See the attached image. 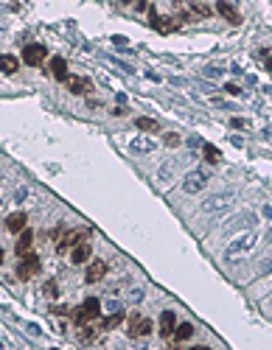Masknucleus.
<instances>
[{
    "mask_svg": "<svg viewBox=\"0 0 272 350\" xmlns=\"http://www.w3.org/2000/svg\"><path fill=\"white\" fill-rule=\"evenodd\" d=\"M140 297H143V292H140V289H132V294H129V300H132V303H140Z\"/></svg>",
    "mask_w": 272,
    "mask_h": 350,
    "instance_id": "27",
    "label": "nucleus"
},
{
    "mask_svg": "<svg viewBox=\"0 0 272 350\" xmlns=\"http://www.w3.org/2000/svg\"><path fill=\"white\" fill-rule=\"evenodd\" d=\"M45 294L51 297V300H57V297H59V286H57V280H48V283H45Z\"/></svg>",
    "mask_w": 272,
    "mask_h": 350,
    "instance_id": "25",
    "label": "nucleus"
},
{
    "mask_svg": "<svg viewBox=\"0 0 272 350\" xmlns=\"http://www.w3.org/2000/svg\"><path fill=\"white\" fill-rule=\"evenodd\" d=\"M264 216H267V219H272V207H264Z\"/></svg>",
    "mask_w": 272,
    "mask_h": 350,
    "instance_id": "29",
    "label": "nucleus"
},
{
    "mask_svg": "<svg viewBox=\"0 0 272 350\" xmlns=\"http://www.w3.org/2000/svg\"><path fill=\"white\" fill-rule=\"evenodd\" d=\"M87 236H90V230H87V227H81V230H70V233H62V236L57 238V252H59V255H65L68 249H73L76 244H81Z\"/></svg>",
    "mask_w": 272,
    "mask_h": 350,
    "instance_id": "2",
    "label": "nucleus"
},
{
    "mask_svg": "<svg viewBox=\"0 0 272 350\" xmlns=\"http://www.w3.org/2000/svg\"><path fill=\"white\" fill-rule=\"evenodd\" d=\"M121 3H137V0H121Z\"/></svg>",
    "mask_w": 272,
    "mask_h": 350,
    "instance_id": "31",
    "label": "nucleus"
},
{
    "mask_svg": "<svg viewBox=\"0 0 272 350\" xmlns=\"http://www.w3.org/2000/svg\"><path fill=\"white\" fill-rule=\"evenodd\" d=\"M17 68H20V59L17 56H12V54H3V56H0V70H3V73L12 76V73H17Z\"/></svg>",
    "mask_w": 272,
    "mask_h": 350,
    "instance_id": "19",
    "label": "nucleus"
},
{
    "mask_svg": "<svg viewBox=\"0 0 272 350\" xmlns=\"http://www.w3.org/2000/svg\"><path fill=\"white\" fill-rule=\"evenodd\" d=\"M48 56V48L45 45H37V42H31V45L23 48V62L28 65V68H39L42 62H45Z\"/></svg>",
    "mask_w": 272,
    "mask_h": 350,
    "instance_id": "5",
    "label": "nucleus"
},
{
    "mask_svg": "<svg viewBox=\"0 0 272 350\" xmlns=\"http://www.w3.org/2000/svg\"><path fill=\"white\" fill-rule=\"evenodd\" d=\"M129 336H149L152 331H155V325H152V319H146V316L140 314H132L129 316Z\"/></svg>",
    "mask_w": 272,
    "mask_h": 350,
    "instance_id": "7",
    "label": "nucleus"
},
{
    "mask_svg": "<svg viewBox=\"0 0 272 350\" xmlns=\"http://www.w3.org/2000/svg\"><path fill=\"white\" fill-rule=\"evenodd\" d=\"M149 25L160 31V34H174L177 28H180V17L177 20H169V17H160L157 12H149Z\"/></svg>",
    "mask_w": 272,
    "mask_h": 350,
    "instance_id": "6",
    "label": "nucleus"
},
{
    "mask_svg": "<svg viewBox=\"0 0 272 350\" xmlns=\"http://www.w3.org/2000/svg\"><path fill=\"white\" fill-rule=\"evenodd\" d=\"M205 160H208L211 166H216V163L222 160V154H219V148H216V146H211V143H205Z\"/></svg>",
    "mask_w": 272,
    "mask_h": 350,
    "instance_id": "23",
    "label": "nucleus"
},
{
    "mask_svg": "<svg viewBox=\"0 0 272 350\" xmlns=\"http://www.w3.org/2000/svg\"><path fill=\"white\" fill-rule=\"evenodd\" d=\"M124 308H115V311H113V314H110V316H107V319H104V322H101V331H113V328H118V325H121V322H124Z\"/></svg>",
    "mask_w": 272,
    "mask_h": 350,
    "instance_id": "18",
    "label": "nucleus"
},
{
    "mask_svg": "<svg viewBox=\"0 0 272 350\" xmlns=\"http://www.w3.org/2000/svg\"><path fill=\"white\" fill-rule=\"evenodd\" d=\"M31 244H34V233L25 227L23 233H20V238H17V247H14V249H17V255L23 258L25 252H31Z\"/></svg>",
    "mask_w": 272,
    "mask_h": 350,
    "instance_id": "15",
    "label": "nucleus"
},
{
    "mask_svg": "<svg viewBox=\"0 0 272 350\" xmlns=\"http://www.w3.org/2000/svg\"><path fill=\"white\" fill-rule=\"evenodd\" d=\"M163 140H166V146H171V148L180 146V135H174V132H169V135L163 137Z\"/></svg>",
    "mask_w": 272,
    "mask_h": 350,
    "instance_id": "26",
    "label": "nucleus"
},
{
    "mask_svg": "<svg viewBox=\"0 0 272 350\" xmlns=\"http://www.w3.org/2000/svg\"><path fill=\"white\" fill-rule=\"evenodd\" d=\"M233 126H236V129H247V124H244V118H233Z\"/></svg>",
    "mask_w": 272,
    "mask_h": 350,
    "instance_id": "28",
    "label": "nucleus"
},
{
    "mask_svg": "<svg viewBox=\"0 0 272 350\" xmlns=\"http://www.w3.org/2000/svg\"><path fill=\"white\" fill-rule=\"evenodd\" d=\"M191 336H194L191 322H180V325L174 328V339H177V342H185V339H191Z\"/></svg>",
    "mask_w": 272,
    "mask_h": 350,
    "instance_id": "20",
    "label": "nucleus"
},
{
    "mask_svg": "<svg viewBox=\"0 0 272 350\" xmlns=\"http://www.w3.org/2000/svg\"><path fill=\"white\" fill-rule=\"evenodd\" d=\"M51 73H54V79H57V81H68L70 79L68 62H65L62 56H54V59H51Z\"/></svg>",
    "mask_w": 272,
    "mask_h": 350,
    "instance_id": "13",
    "label": "nucleus"
},
{
    "mask_svg": "<svg viewBox=\"0 0 272 350\" xmlns=\"http://www.w3.org/2000/svg\"><path fill=\"white\" fill-rule=\"evenodd\" d=\"M255 241H258L255 233H241L236 241H230V244H227L225 255H227V258H236V255H241V252H247V249L255 247Z\"/></svg>",
    "mask_w": 272,
    "mask_h": 350,
    "instance_id": "3",
    "label": "nucleus"
},
{
    "mask_svg": "<svg viewBox=\"0 0 272 350\" xmlns=\"http://www.w3.org/2000/svg\"><path fill=\"white\" fill-rule=\"evenodd\" d=\"M90 255H93L90 244H84V241H81V244H76V247H73V252H70V260H73V263H87V260H90Z\"/></svg>",
    "mask_w": 272,
    "mask_h": 350,
    "instance_id": "16",
    "label": "nucleus"
},
{
    "mask_svg": "<svg viewBox=\"0 0 272 350\" xmlns=\"http://www.w3.org/2000/svg\"><path fill=\"white\" fill-rule=\"evenodd\" d=\"M68 87H70V92L84 95V92L90 90V81L84 79V76H70V79H68Z\"/></svg>",
    "mask_w": 272,
    "mask_h": 350,
    "instance_id": "17",
    "label": "nucleus"
},
{
    "mask_svg": "<svg viewBox=\"0 0 272 350\" xmlns=\"http://www.w3.org/2000/svg\"><path fill=\"white\" fill-rule=\"evenodd\" d=\"M3 260H6V252H3V247H0V263H3Z\"/></svg>",
    "mask_w": 272,
    "mask_h": 350,
    "instance_id": "30",
    "label": "nucleus"
},
{
    "mask_svg": "<svg viewBox=\"0 0 272 350\" xmlns=\"http://www.w3.org/2000/svg\"><path fill=\"white\" fill-rule=\"evenodd\" d=\"M177 328V314L174 311H163L160 314V336H171Z\"/></svg>",
    "mask_w": 272,
    "mask_h": 350,
    "instance_id": "12",
    "label": "nucleus"
},
{
    "mask_svg": "<svg viewBox=\"0 0 272 350\" xmlns=\"http://www.w3.org/2000/svg\"><path fill=\"white\" fill-rule=\"evenodd\" d=\"M132 151H140V154H149V151H155V143L146 140V137H137L135 143H132Z\"/></svg>",
    "mask_w": 272,
    "mask_h": 350,
    "instance_id": "21",
    "label": "nucleus"
},
{
    "mask_svg": "<svg viewBox=\"0 0 272 350\" xmlns=\"http://www.w3.org/2000/svg\"><path fill=\"white\" fill-rule=\"evenodd\" d=\"M267 68H270V73H272V59H270V65H267Z\"/></svg>",
    "mask_w": 272,
    "mask_h": 350,
    "instance_id": "32",
    "label": "nucleus"
},
{
    "mask_svg": "<svg viewBox=\"0 0 272 350\" xmlns=\"http://www.w3.org/2000/svg\"><path fill=\"white\" fill-rule=\"evenodd\" d=\"M25 227H28V216H25L23 210H17V213H12L6 219V230H9V233H17V236H20Z\"/></svg>",
    "mask_w": 272,
    "mask_h": 350,
    "instance_id": "10",
    "label": "nucleus"
},
{
    "mask_svg": "<svg viewBox=\"0 0 272 350\" xmlns=\"http://www.w3.org/2000/svg\"><path fill=\"white\" fill-rule=\"evenodd\" d=\"M270 266H272V260H270Z\"/></svg>",
    "mask_w": 272,
    "mask_h": 350,
    "instance_id": "33",
    "label": "nucleus"
},
{
    "mask_svg": "<svg viewBox=\"0 0 272 350\" xmlns=\"http://www.w3.org/2000/svg\"><path fill=\"white\" fill-rule=\"evenodd\" d=\"M216 12L222 14L227 23H233V25L241 23V14H238V12H236V6H233V3H227V0H219V3H216Z\"/></svg>",
    "mask_w": 272,
    "mask_h": 350,
    "instance_id": "11",
    "label": "nucleus"
},
{
    "mask_svg": "<svg viewBox=\"0 0 272 350\" xmlns=\"http://www.w3.org/2000/svg\"><path fill=\"white\" fill-rule=\"evenodd\" d=\"M230 202H233V193H230V191H222L219 196H211V199L205 202L202 210H219V207H225V204H230Z\"/></svg>",
    "mask_w": 272,
    "mask_h": 350,
    "instance_id": "14",
    "label": "nucleus"
},
{
    "mask_svg": "<svg viewBox=\"0 0 272 350\" xmlns=\"http://www.w3.org/2000/svg\"><path fill=\"white\" fill-rule=\"evenodd\" d=\"M98 314H101V300H96V297H87L84 303L73 311V325L81 328V325H87V322H93V319H98Z\"/></svg>",
    "mask_w": 272,
    "mask_h": 350,
    "instance_id": "1",
    "label": "nucleus"
},
{
    "mask_svg": "<svg viewBox=\"0 0 272 350\" xmlns=\"http://www.w3.org/2000/svg\"><path fill=\"white\" fill-rule=\"evenodd\" d=\"M107 260H93L90 266H87V272H84V283H98L107 277Z\"/></svg>",
    "mask_w": 272,
    "mask_h": 350,
    "instance_id": "9",
    "label": "nucleus"
},
{
    "mask_svg": "<svg viewBox=\"0 0 272 350\" xmlns=\"http://www.w3.org/2000/svg\"><path fill=\"white\" fill-rule=\"evenodd\" d=\"M205 182H208L205 171H191V174L182 177V191L185 193H199V191H205Z\"/></svg>",
    "mask_w": 272,
    "mask_h": 350,
    "instance_id": "8",
    "label": "nucleus"
},
{
    "mask_svg": "<svg viewBox=\"0 0 272 350\" xmlns=\"http://www.w3.org/2000/svg\"><path fill=\"white\" fill-rule=\"evenodd\" d=\"M174 166H177V163H166V166H163V174H157V180L160 182H169L171 174H174Z\"/></svg>",
    "mask_w": 272,
    "mask_h": 350,
    "instance_id": "24",
    "label": "nucleus"
},
{
    "mask_svg": "<svg viewBox=\"0 0 272 350\" xmlns=\"http://www.w3.org/2000/svg\"><path fill=\"white\" fill-rule=\"evenodd\" d=\"M39 269H42L39 258H37L34 252H25L23 258H20V263H17V277H20V280H31Z\"/></svg>",
    "mask_w": 272,
    "mask_h": 350,
    "instance_id": "4",
    "label": "nucleus"
},
{
    "mask_svg": "<svg viewBox=\"0 0 272 350\" xmlns=\"http://www.w3.org/2000/svg\"><path fill=\"white\" fill-rule=\"evenodd\" d=\"M135 126H137V129H143V132H157V129H160V124H157V121H152V118H137Z\"/></svg>",
    "mask_w": 272,
    "mask_h": 350,
    "instance_id": "22",
    "label": "nucleus"
}]
</instances>
